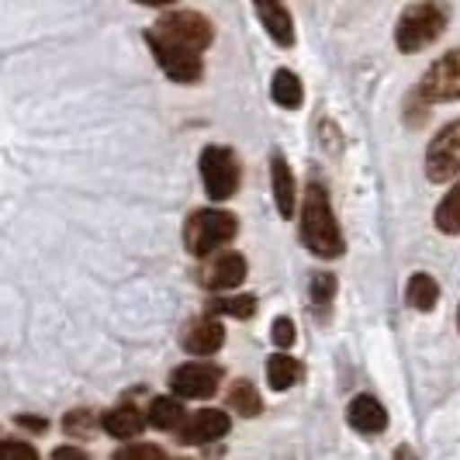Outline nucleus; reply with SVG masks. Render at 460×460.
Masks as SVG:
<instances>
[{
  "label": "nucleus",
  "mask_w": 460,
  "mask_h": 460,
  "mask_svg": "<svg viewBox=\"0 0 460 460\" xmlns=\"http://www.w3.org/2000/svg\"><path fill=\"white\" fill-rule=\"evenodd\" d=\"M301 243L308 253L323 256V260L343 253V232L329 205V190L319 181L308 184L305 201H301Z\"/></svg>",
  "instance_id": "1"
},
{
  "label": "nucleus",
  "mask_w": 460,
  "mask_h": 460,
  "mask_svg": "<svg viewBox=\"0 0 460 460\" xmlns=\"http://www.w3.org/2000/svg\"><path fill=\"white\" fill-rule=\"evenodd\" d=\"M447 22H450V11L443 0H422V4H412L402 18H398V28H394V42L405 56L412 52H422L426 46H433L439 35L447 31Z\"/></svg>",
  "instance_id": "2"
},
{
  "label": "nucleus",
  "mask_w": 460,
  "mask_h": 460,
  "mask_svg": "<svg viewBox=\"0 0 460 460\" xmlns=\"http://www.w3.org/2000/svg\"><path fill=\"white\" fill-rule=\"evenodd\" d=\"M239 232V218L232 211H194L184 226V246L190 256H211L218 253V246H226Z\"/></svg>",
  "instance_id": "3"
},
{
  "label": "nucleus",
  "mask_w": 460,
  "mask_h": 460,
  "mask_svg": "<svg viewBox=\"0 0 460 460\" xmlns=\"http://www.w3.org/2000/svg\"><path fill=\"white\" fill-rule=\"evenodd\" d=\"M201 181L211 201H229L239 190V160L226 146H208L201 153Z\"/></svg>",
  "instance_id": "4"
},
{
  "label": "nucleus",
  "mask_w": 460,
  "mask_h": 460,
  "mask_svg": "<svg viewBox=\"0 0 460 460\" xmlns=\"http://www.w3.org/2000/svg\"><path fill=\"white\" fill-rule=\"evenodd\" d=\"M146 42L153 49V56H156V63L163 66V73L173 80V84H198L201 80V52H190V49L177 46V42H166L160 31H146Z\"/></svg>",
  "instance_id": "5"
},
{
  "label": "nucleus",
  "mask_w": 460,
  "mask_h": 460,
  "mask_svg": "<svg viewBox=\"0 0 460 460\" xmlns=\"http://www.w3.org/2000/svg\"><path fill=\"white\" fill-rule=\"evenodd\" d=\"M153 31H160L166 42H177V46L190 49V52H205L211 46V39H215L211 22L205 14H194V11H170L156 22Z\"/></svg>",
  "instance_id": "6"
},
{
  "label": "nucleus",
  "mask_w": 460,
  "mask_h": 460,
  "mask_svg": "<svg viewBox=\"0 0 460 460\" xmlns=\"http://www.w3.org/2000/svg\"><path fill=\"white\" fill-rule=\"evenodd\" d=\"M460 173V121L439 128L437 138L426 149V177L433 184H450Z\"/></svg>",
  "instance_id": "7"
},
{
  "label": "nucleus",
  "mask_w": 460,
  "mask_h": 460,
  "mask_svg": "<svg viewBox=\"0 0 460 460\" xmlns=\"http://www.w3.org/2000/svg\"><path fill=\"white\" fill-rule=\"evenodd\" d=\"M419 97L439 104V101H457L460 97V49L439 56L433 66L426 69V76L419 80Z\"/></svg>",
  "instance_id": "8"
},
{
  "label": "nucleus",
  "mask_w": 460,
  "mask_h": 460,
  "mask_svg": "<svg viewBox=\"0 0 460 460\" xmlns=\"http://www.w3.org/2000/svg\"><path fill=\"white\" fill-rule=\"evenodd\" d=\"M218 381H222V367L198 360V364H184V367L173 370L170 388L177 398H211L218 392Z\"/></svg>",
  "instance_id": "9"
},
{
  "label": "nucleus",
  "mask_w": 460,
  "mask_h": 460,
  "mask_svg": "<svg viewBox=\"0 0 460 460\" xmlns=\"http://www.w3.org/2000/svg\"><path fill=\"white\" fill-rule=\"evenodd\" d=\"M229 415L218 412V409H205V412H194L190 419H184V426L177 429V439L187 443V447H205V443H215L229 433Z\"/></svg>",
  "instance_id": "10"
},
{
  "label": "nucleus",
  "mask_w": 460,
  "mask_h": 460,
  "mask_svg": "<svg viewBox=\"0 0 460 460\" xmlns=\"http://www.w3.org/2000/svg\"><path fill=\"white\" fill-rule=\"evenodd\" d=\"M246 256L243 253H218L205 270H201V284L208 291H232L246 280Z\"/></svg>",
  "instance_id": "11"
},
{
  "label": "nucleus",
  "mask_w": 460,
  "mask_h": 460,
  "mask_svg": "<svg viewBox=\"0 0 460 460\" xmlns=\"http://www.w3.org/2000/svg\"><path fill=\"white\" fill-rule=\"evenodd\" d=\"M253 7L260 24H263V31L274 39V46L280 49L295 46V22H291L284 0H253Z\"/></svg>",
  "instance_id": "12"
},
{
  "label": "nucleus",
  "mask_w": 460,
  "mask_h": 460,
  "mask_svg": "<svg viewBox=\"0 0 460 460\" xmlns=\"http://www.w3.org/2000/svg\"><path fill=\"white\" fill-rule=\"evenodd\" d=\"M346 422H349L357 433H364V437H377V433H385V426H388V412H385V405H381L374 394H357V398L346 405Z\"/></svg>",
  "instance_id": "13"
},
{
  "label": "nucleus",
  "mask_w": 460,
  "mask_h": 460,
  "mask_svg": "<svg viewBox=\"0 0 460 460\" xmlns=\"http://www.w3.org/2000/svg\"><path fill=\"white\" fill-rule=\"evenodd\" d=\"M270 187H274V201L280 218H291L295 215V201H298V184H295V173H291V166H288V160L280 153L270 156Z\"/></svg>",
  "instance_id": "14"
},
{
  "label": "nucleus",
  "mask_w": 460,
  "mask_h": 460,
  "mask_svg": "<svg viewBox=\"0 0 460 460\" xmlns=\"http://www.w3.org/2000/svg\"><path fill=\"white\" fill-rule=\"evenodd\" d=\"M226 343V325L218 323V319H198V323L190 325L184 332V346L190 353H198V357H211V353H218V346Z\"/></svg>",
  "instance_id": "15"
},
{
  "label": "nucleus",
  "mask_w": 460,
  "mask_h": 460,
  "mask_svg": "<svg viewBox=\"0 0 460 460\" xmlns=\"http://www.w3.org/2000/svg\"><path fill=\"white\" fill-rule=\"evenodd\" d=\"M146 422H149V419L138 412L136 405H115L111 412H104V419H101L104 433L115 439H136Z\"/></svg>",
  "instance_id": "16"
},
{
  "label": "nucleus",
  "mask_w": 460,
  "mask_h": 460,
  "mask_svg": "<svg viewBox=\"0 0 460 460\" xmlns=\"http://www.w3.org/2000/svg\"><path fill=\"white\" fill-rule=\"evenodd\" d=\"M298 381H301V364L295 357L274 353V357L267 360V385H270L274 392H288V388H295Z\"/></svg>",
  "instance_id": "17"
},
{
  "label": "nucleus",
  "mask_w": 460,
  "mask_h": 460,
  "mask_svg": "<svg viewBox=\"0 0 460 460\" xmlns=\"http://www.w3.org/2000/svg\"><path fill=\"white\" fill-rule=\"evenodd\" d=\"M270 97H274L284 111H295V108H301V101H305L301 80L291 69H277L274 80H270Z\"/></svg>",
  "instance_id": "18"
},
{
  "label": "nucleus",
  "mask_w": 460,
  "mask_h": 460,
  "mask_svg": "<svg viewBox=\"0 0 460 460\" xmlns=\"http://www.w3.org/2000/svg\"><path fill=\"white\" fill-rule=\"evenodd\" d=\"M184 405H181V398H156L153 405H149V422L163 429V433H173V429H181L184 426Z\"/></svg>",
  "instance_id": "19"
},
{
  "label": "nucleus",
  "mask_w": 460,
  "mask_h": 460,
  "mask_svg": "<svg viewBox=\"0 0 460 460\" xmlns=\"http://www.w3.org/2000/svg\"><path fill=\"white\" fill-rule=\"evenodd\" d=\"M405 298L415 312H433L439 301V284L429 274H412L409 288H405Z\"/></svg>",
  "instance_id": "20"
},
{
  "label": "nucleus",
  "mask_w": 460,
  "mask_h": 460,
  "mask_svg": "<svg viewBox=\"0 0 460 460\" xmlns=\"http://www.w3.org/2000/svg\"><path fill=\"white\" fill-rule=\"evenodd\" d=\"M229 405L232 412L246 415V419H253V415L263 412V402H260V392H256L250 381H235L229 388Z\"/></svg>",
  "instance_id": "21"
},
{
  "label": "nucleus",
  "mask_w": 460,
  "mask_h": 460,
  "mask_svg": "<svg viewBox=\"0 0 460 460\" xmlns=\"http://www.w3.org/2000/svg\"><path fill=\"white\" fill-rule=\"evenodd\" d=\"M437 229L447 232V235H460V181L450 187V190H447V198L439 201Z\"/></svg>",
  "instance_id": "22"
},
{
  "label": "nucleus",
  "mask_w": 460,
  "mask_h": 460,
  "mask_svg": "<svg viewBox=\"0 0 460 460\" xmlns=\"http://www.w3.org/2000/svg\"><path fill=\"white\" fill-rule=\"evenodd\" d=\"M211 312H218V315H232V319H250V315H256V298H253V295L215 298V301H211Z\"/></svg>",
  "instance_id": "23"
},
{
  "label": "nucleus",
  "mask_w": 460,
  "mask_h": 460,
  "mask_svg": "<svg viewBox=\"0 0 460 460\" xmlns=\"http://www.w3.org/2000/svg\"><path fill=\"white\" fill-rule=\"evenodd\" d=\"M63 429L69 437H93V412L91 409H73L63 419Z\"/></svg>",
  "instance_id": "24"
},
{
  "label": "nucleus",
  "mask_w": 460,
  "mask_h": 460,
  "mask_svg": "<svg viewBox=\"0 0 460 460\" xmlns=\"http://www.w3.org/2000/svg\"><path fill=\"white\" fill-rule=\"evenodd\" d=\"M163 454L156 443H128V447H121L111 460H163Z\"/></svg>",
  "instance_id": "25"
},
{
  "label": "nucleus",
  "mask_w": 460,
  "mask_h": 460,
  "mask_svg": "<svg viewBox=\"0 0 460 460\" xmlns=\"http://www.w3.org/2000/svg\"><path fill=\"white\" fill-rule=\"evenodd\" d=\"M332 295H336V277L332 274H315L312 277V305L323 312L325 305L332 301Z\"/></svg>",
  "instance_id": "26"
},
{
  "label": "nucleus",
  "mask_w": 460,
  "mask_h": 460,
  "mask_svg": "<svg viewBox=\"0 0 460 460\" xmlns=\"http://www.w3.org/2000/svg\"><path fill=\"white\" fill-rule=\"evenodd\" d=\"M0 460H39V450L22 439H4L0 443Z\"/></svg>",
  "instance_id": "27"
},
{
  "label": "nucleus",
  "mask_w": 460,
  "mask_h": 460,
  "mask_svg": "<svg viewBox=\"0 0 460 460\" xmlns=\"http://www.w3.org/2000/svg\"><path fill=\"white\" fill-rule=\"evenodd\" d=\"M270 336H274L277 349H291V346H295V323H291V319H277L274 329H270Z\"/></svg>",
  "instance_id": "28"
},
{
  "label": "nucleus",
  "mask_w": 460,
  "mask_h": 460,
  "mask_svg": "<svg viewBox=\"0 0 460 460\" xmlns=\"http://www.w3.org/2000/svg\"><path fill=\"white\" fill-rule=\"evenodd\" d=\"M14 422H18L22 429H35V433H46V429H49V422H46V419H39V415H18Z\"/></svg>",
  "instance_id": "29"
},
{
  "label": "nucleus",
  "mask_w": 460,
  "mask_h": 460,
  "mask_svg": "<svg viewBox=\"0 0 460 460\" xmlns=\"http://www.w3.org/2000/svg\"><path fill=\"white\" fill-rule=\"evenodd\" d=\"M52 460H91L80 447H59V450H52Z\"/></svg>",
  "instance_id": "30"
},
{
  "label": "nucleus",
  "mask_w": 460,
  "mask_h": 460,
  "mask_svg": "<svg viewBox=\"0 0 460 460\" xmlns=\"http://www.w3.org/2000/svg\"><path fill=\"white\" fill-rule=\"evenodd\" d=\"M136 4H146V7H170V4H177V0H136Z\"/></svg>",
  "instance_id": "31"
},
{
  "label": "nucleus",
  "mask_w": 460,
  "mask_h": 460,
  "mask_svg": "<svg viewBox=\"0 0 460 460\" xmlns=\"http://www.w3.org/2000/svg\"><path fill=\"white\" fill-rule=\"evenodd\" d=\"M394 460H415V454L409 447H398V450H394Z\"/></svg>",
  "instance_id": "32"
},
{
  "label": "nucleus",
  "mask_w": 460,
  "mask_h": 460,
  "mask_svg": "<svg viewBox=\"0 0 460 460\" xmlns=\"http://www.w3.org/2000/svg\"><path fill=\"white\" fill-rule=\"evenodd\" d=\"M163 460H184V457H163Z\"/></svg>",
  "instance_id": "33"
},
{
  "label": "nucleus",
  "mask_w": 460,
  "mask_h": 460,
  "mask_svg": "<svg viewBox=\"0 0 460 460\" xmlns=\"http://www.w3.org/2000/svg\"><path fill=\"white\" fill-rule=\"evenodd\" d=\"M457 325H460V308H457Z\"/></svg>",
  "instance_id": "34"
}]
</instances>
